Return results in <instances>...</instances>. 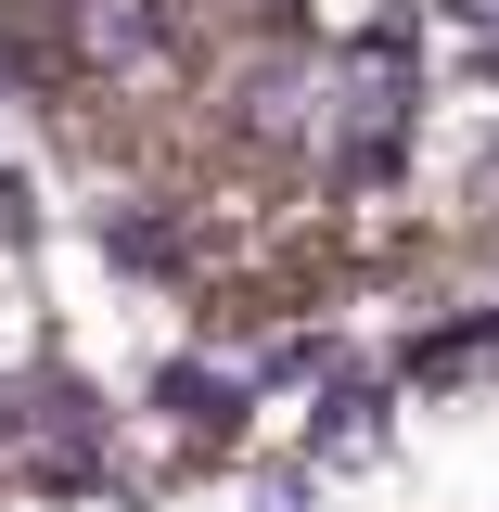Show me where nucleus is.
<instances>
[{
  "mask_svg": "<svg viewBox=\"0 0 499 512\" xmlns=\"http://www.w3.org/2000/svg\"><path fill=\"white\" fill-rule=\"evenodd\" d=\"M154 39H167L154 0H77V52H90V64H141Z\"/></svg>",
  "mask_w": 499,
  "mask_h": 512,
  "instance_id": "nucleus-1",
  "label": "nucleus"
},
{
  "mask_svg": "<svg viewBox=\"0 0 499 512\" xmlns=\"http://www.w3.org/2000/svg\"><path fill=\"white\" fill-rule=\"evenodd\" d=\"M0 77H26V90H64V39H52V26H13V13H0Z\"/></svg>",
  "mask_w": 499,
  "mask_h": 512,
  "instance_id": "nucleus-2",
  "label": "nucleus"
},
{
  "mask_svg": "<svg viewBox=\"0 0 499 512\" xmlns=\"http://www.w3.org/2000/svg\"><path fill=\"white\" fill-rule=\"evenodd\" d=\"M320 448H333V461H372L384 448V397H333V410H320Z\"/></svg>",
  "mask_w": 499,
  "mask_h": 512,
  "instance_id": "nucleus-3",
  "label": "nucleus"
},
{
  "mask_svg": "<svg viewBox=\"0 0 499 512\" xmlns=\"http://www.w3.org/2000/svg\"><path fill=\"white\" fill-rule=\"evenodd\" d=\"M154 397H167L180 423H218V436H231V384H205V372H192V359H180V372H167V384H154Z\"/></svg>",
  "mask_w": 499,
  "mask_h": 512,
  "instance_id": "nucleus-4",
  "label": "nucleus"
},
{
  "mask_svg": "<svg viewBox=\"0 0 499 512\" xmlns=\"http://www.w3.org/2000/svg\"><path fill=\"white\" fill-rule=\"evenodd\" d=\"M103 244H116L128 269H180V231H154V218H116V231H103Z\"/></svg>",
  "mask_w": 499,
  "mask_h": 512,
  "instance_id": "nucleus-5",
  "label": "nucleus"
},
{
  "mask_svg": "<svg viewBox=\"0 0 499 512\" xmlns=\"http://www.w3.org/2000/svg\"><path fill=\"white\" fill-rule=\"evenodd\" d=\"M244 128H256V141H282V128H295V77H256V90H244Z\"/></svg>",
  "mask_w": 499,
  "mask_h": 512,
  "instance_id": "nucleus-6",
  "label": "nucleus"
},
{
  "mask_svg": "<svg viewBox=\"0 0 499 512\" xmlns=\"http://www.w3.org/2000/svg\"><path fill=\"white\" fill-rule=\"evenodd\" d=\"M448 13H461V26H499V0H448Z\"/></svg>",
  "mask_w": 499,
  "mask_h": 512,
  "instance_id": "nucleus-7",
  "label": "nucleus"
}]
</instances>
